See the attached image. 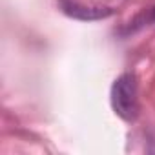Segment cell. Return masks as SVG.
Listing matches in <instances>:
<instances>
[{
    "label": "cell",
    "mask_w": 155,
    "mask_h": 155,
    "mask_svg": "<svg viewBox=\"0 0 155 155\" xmlns=\"http://www.w3.org/2000/svg\"><path fill=\"white\" fill-rule=\"evenodd\" d=\"M111 108L122 120H135L139 115V90L131 73H124L111 86Z\"/></svg>",
    "instance_id": "1"
},
{
    "label": "cell",
    "mask_w": 155,
    "mask_h": 155,
    "mask_svg": "<svg viewBox=\"0 0 155 155\" xmlns=\"http://www.w3.org/2000/svg\"><path fill=\"white\" fill-rule=\"evenodd\" d=\"M60 9L77 20H84V22H91V20H102L111 17L115 11L111 8H104V6H88L81 0H58Z\"/></svg>",
    "instance_id": "2"
},
{
    "label": "cell",
    "mask_w": 155,
    "mask_h": 155,
    "mask_svg": "<svg viewBox=\"0 0 155 155\" xmlns=\"http://www.w3.org/2000/svg\"><path fill=\"white\" fill-rule=\"evenodd\" d=\"M153 18H155V9H153Z\"/></svg>",
    "instance_id": "3"
}]
</instances>
